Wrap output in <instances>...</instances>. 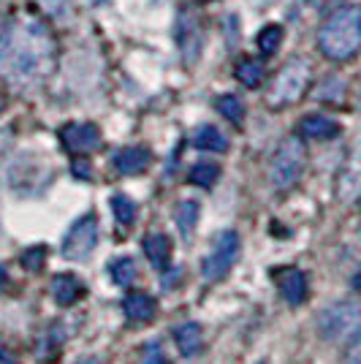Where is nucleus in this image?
<instances>
[{"mask_svg":"<svg viewBox=\"0 0 361 364\" xmlns=\"http://www.w3.org/2000/svg\"><path fill=\"white\" fill-rule=\"evenodd\" d=\"M55 68V38L46 25L22 19L0 41V76L14 87H31Z\"/></svg>","mask_w":361,"mask_h":364,"instance_id":"obj_1","label":"nucleus"},{"mask_svg":"<svg viewBox=\"0 0 361 364\" xmlns=\"http://www.w3.org/2000/svg\"><path fill=\"white\" fill-rule=\"evenodd\" d=\"M318 46L329 60H347L361 49V9L345 6L326 19L318 33Z\"/></svg>","mask_w":361,"mask_h":364,"instance_id":"obj_2","label":"nucleus"},{"mask_svg":"<svg viewBox=\"0 0 361 364\" xmlns=\"http://www.w3.org/2000/svg\"><path fill=\"white\" fill-rule=\"evenodd\" d=\"M318 329L329 343H347L361 337V302H337L326 307L318 318Z\"/></svg>","mask_w":361,"mask_h":364,"instance_id":"obj_3","label":"nucleus"},{"mask_svg":"<svg viewBox=\"0 0 361 364\" xmlns=\"http://www.w3.org/2000/svg\"><path fill=\"white\" fill-rule=\"evenodd\" d=\"M301 171H304V144H301V139L291 136L271 155L269 182L277 191H288V188L296 185Z\"/></svg>","mask_w":361,"mask_h":364,"instance_id":"obj_4","label":"nucleus"},{"mask_svg":"<svg viewBox=\"0 0 361 364\" xmlns=\"http://www.w3.org/2000/svg\"><path fill=\"white\" fill-rule=\"evenodd\" d=\"M310 85V65L307 60H291L277 74L274 85L269 92V104L271 107H288V104H296L304 90Z\"/></svg>","mask_w":361,"mask_h":364,"instance_id":"obj_5","label":"nucleus"},{"mask_svg":"<svg viewBox=\"0 0 361 364\" xmlns=\"http://www.w3.org/2000/svg\"><path fill=\"white\" fill-rule=\"evenodd\" d=\"M239 256V234L237 231H220L212 240V250L207 253L204 264H201V274L207 283L223 280L228 269L234 267V261Z\"/></svg>","mask_w":361,"mask_h":364,"instance_id":"obj_6","label":"nucleus"},{"mask_svg":"<svg viewBox=\"0 0 361 364\" xmlns=\"http://www.w3.org/2000/svg\"><path fill=\"white\" fill-rule=\"evenodd\" d=\"M95 242H98V220H95V215H85L65 234L60 253L68 261H85L95 250Z\"/></svg>","mask_w":361,"mask_h":364,"instance_id":"obj_7","label":"nucleus"},{"mask_svg":"<svg viewBox=\"0 0 361 364\" xmlns=\"http://www.w3.org/2000/svg\"><path fill=\"white\" fill-rule=\"evenodd\" d=\"M60 141L68 152L85 155L101 147V131L92 122H71L60 131Z\"/></svg>","mask_w":361,"mask_h":364,"instance_id":"obj_8","label":"nucleus"},{"mask_svg":"<svg viewBox=\"0 0 361 364\" xmlns=\"http://www.w3.org/2000/svg\"><path fill=\"white\" fill-rule=\"evenodd\" d=\"M177 44H180L182 60L185 63L198 60L201 44H204V33H201V25H198L196 16L180 14V22H177Z\"/></svg>","mask_w":361,"mask_h":364,"instance_id":"obj_9","label":"nucleus"},{"mask_svg":"<svg viewBox=\"0 0 361 364\" xmlns=\"http://www.w3.org/2000/svg\"><path fill=\"white\" fill-rule=\"evenodd\" d=\"M277 286H280V294L288 304H301L307 299V277L293 267L277 272Z\"/></svg>","mask_w":361,"mask_h":364,"instance_id":"obj_10","label":"nucleus"},{"mask_svg":"<svg viewBox=\"0 0 361 364\" xmlns=\"http://www.w3.org/2000/svg\"><path fill=\"white\" fill-rule=\"evenodd\" d=\"M152 155L150 150H144V147H125L114 155V168L125 174V177H134V174H141L144 168L150 166Z\"/></svg>","mask_w":361,"mask_h":364,"instance_id":"obj_11","label":"nucleus"},{"mask_svg":"<svg viewBox=\"0 0 361 364\" xmlns=\"http://www.w3.org/2000/svg\"><path fill=\"white\" fill-rule=\"evenodd\" d=\"M361 193V150H356L350 155L347 166L343 168V177H340V198L350 201Z\"/></svg>","mask_w":361,"mask_h":364,"instance_id":"obj_12","label":"nucleus"},{"mask_svg":"<svg viewBox=\"0 0 361 364\" xmlns=\"http://www.w3.org/2000/svg\"><path fill=\"white\" fill-rule=\"evenodd\" d=\"M52 296H55V302L63 304V307H68V304H74L82 299V294H85V286L76 280L74 274H58L55 280H52Z\"/></svg>","mask_w":361,"mask_h":364,"instance_id":"obj_13","label":"nucleus"},{"mask_svg":"<svg viewBox=\"0 0 361 364\" xmlns=\"http://www.w3.org/2000/svg\"><path fill=\"white\" fill-rule=\"evenodd\" d=\"M122 310L131 321H152L155 318V310L158 304L152 299L150 294H141V291H134L122 299Z\"/></svg>","mask_w":361,"mask_h":364,"instance_id":"obj_14","label":"nucleus"},{"mask_svg":"<svg viewBox=\"0 0 361 364\" xmlns=\"http://www.w3.org/2000/svg\"><path fill=\"white\" fill-rule=\"evenodd\" d=\"M299 131L301 136L307 139H331L340 134V122L331 120V117H323V114H307L299 122Z\"/></svg>","mask_w":361,"mask_h":364,"instance_id":"obj_15","label":"nucleus"},{"mask_svg":"<svg viewBox=\"0 0 361 364\" xmlns=\"http://www.w3.org/2000/svg\"><path fill=\"white\" fill-rule=\"evenodd\" d=\"M144 253H147L152 267L158 272H163L166 267H168V258H171V242H168V237L166 234H150L144 240Z\"/></svg>","mask_w":361,"mask_h":364,"instance_id":"obj_16","label":"nucleus"},{"mask_svg":"<svg viewBox=\"0 0 361 364\" xmlns=\"http://www.w3.org/2000/svg\"><path fill=\"white\" fill-rule=\"evenodd\" d=\"M174 340H177V348H180L185 356H196L198 350L204 348V334H201V326H198V323H182V326H177Z\"/></svg>","mask_w":361,"mask_h":364,"instance_id":"obj_17","label":"nucleus"},{"mask_svg":"<svg viewBox=\"0 0 361 364\" xmlns=\"http://www.w3.org/2000/svg\"><path fill=\"white\" fill-rule=\"evenodd\" d=\"M193 144L198 150L207 152H226L228 150V139L215 128V125H201L196 134H193Z\"/></svg>","mask_w":361,"mask_h":364,"instance_id":"obj_18","label":"nucleus"},{"mask_svg":"<svg viewBox=\"0 0 361 364\" xmlns=\"http://www.w3.org/2000/svg\"><path fill=\"white\" fill-rule=\"evenodd\" d=\"M237 79L244 87H258L261 79H264V65L253 58H244V60L237 63Z\"/></svg>","mask_w":361,"mask_h":364,"instance_id":"obj_19","label":"nucleus"},{"mask_svg":"<svg viewBox=\"0 0 361 364\" xmlns=\"http://www.w3.org/2000/svg\"><path fill=\"white\" fill-rule=\"evenodd\" d=\"M109 274H112V280L117 283V286H122V289H128L131 283L136 280V264H134V258H128V256H122L117 258L112 267H109Z\"/></svg>","mask_w":361,"mask_h":364,"instance_id":"obj_20","label":"nucleus"},{"mask_svg":"<svg viewBox=\"0 0 361 364\" xmlns=\"http://www.w3.org/2000/svg\"><path fill=\"white\" fill-rule=\"evenodd\" d=\"M198 220V201H182L177 207V226L182 237H190Z\"/></svg>","mask_w":361,"mask_h":364,"instance_id":"obj_21","label":"nucleus"},{"mask_svg":"<svg viewBox=\"0 0 361 364\" xmlns=\"http://www.w3.org/2000/svg\"><path fill=\"white\" fill-rule=\"evenodd\" d=\"M280 41H283V28H280V25H266V28L256 36L258 52H264V55H274Z\"/></svg>","mask_w":361,"mask_h":364,"instance_id":"obj_22","label":"nucleus"},{"mask_svg":"<svg viewBox=\"0 0 361 364\" xmlns=\"http://www.w3.org/2000/svg\"><path fill=\"white\" fill-rule=\"evenodd\" d=\"M215 107H217V112H220L226 120L237 122V125L244 120V104H242L237 95H220V98L215 101Z\"/></svg>","mask_w":361,"mask_h":364,"instance_id":"obj_23","label":"nucleus"},{"mask_svg":"<svg viewBox=\"0 0 361 364\" xmlns=\"http://www.w3.org/2000/svg\"><path fill=\"white\" fill-rule=\"evenodd\" d=\"M220 177V166L217 164H210V161H201L190 168V182L193 185H201V188H210L215 185V180Z\"/></svg>","mask_w":361,"mask_h":364,"instance_id":"obj_24","label":"nucleus"},{"mask_svg":"<svg viewBox=\"0 0 361 364\" xmlns=\"http://www.w3.org/2000/svg\"><path fill=\"white\" fill-rule=\"evenodd\" d=\"M112 210H114V218L120 220L122 226H131L136 220V204L128 196H122V193L112 198Z\"/></svg>","mask_w":361,"mask_h":364,"instance_id":"obj_25","label":"nucleus"},{"mask_svg":"<svg viewBox=\"0 0 361 364\" xmlns=\"http://www.w3.org/2000/svg\"><path fill=\"white\" fill-rule=\"evenodd\" d=\"M44 258H46V250H44V245H41V247H31V250L22 256V261H25V267H28V269L36 272V269H41Z\"/></svg>","mask_w":361,"mask_h":364,"instance_id":"obj_26","label":"nucleus"},{"mask_svg":"<svg viewBox=\"0 0 361 364\" xmlns=\"http://www.w3.org/2000/svg\"><path fill=\"white\" fill-rule=\"evenodd\" d=\"M141 364H168L163 353V346L161 343H150L147 348H144V362Z\"/></svg>","mask_w":361,"mask_h":364,"instance_id":"obj_27","label":"nucleus"},{"mask_svg":"<svg viewBox=\"0 0 361 364\" xmlns=\"http://www.w3.org/2000/svg\"><path fill=\"white\" fill-rule=\"evenodd\" d=\"M74 174L79 177V180H90L92 166L87 164V161H82V158H79V161H74Z\"/></svg>","mask_w":361,"mask_h":364,"instance_id":"obj_28","label":"nucleus"},{"mask_svg":"<svg viewBox=\"0 0 361 364\" xmlns=\"http://www.w3.org/2000/svg\"><path fill=\"white\" fill-rule=\"evenodd\" d=\"M68 3H71V0H41V6H44L49 14H60Z\"/></svg>","mask_w":361,"mask_h":364,"instance_id":"obj_29","label":"nucleus"},{"mask_svg":"<svg viewBox=\"0 0 361 364\" xmlns=\"http://www.w3.org/2000/svg\"><path fill=\"white\" fill-rule=\"evenodd\" d=\"M347 364H361V337L356 340V346L347 350Z\"/></svg>","mask_w":361,"mask_h":364,"instance_id":"obj_30","label":"nucleus"},{"mask_svg":"<svg viewBox=\"0 0 361 364\" xmlns=\"http://www.w3.org/2000/svg\"><path fill=\"white\" fill-rule=\"evenodd\" d=\"M6 283H9V274H6V269L0 267V291H3V286H6Z\"/></svg>","mask_w":361,"mask_h":364,"instance_id":"obj_31","label":"nucleus"},{"mask_svg":"<svg viewBox=\"0 0 361 364\" xmlns=\"http://www.w3.org/2000/svg\"><path fill=\"white\" fill-rule=\"evenodd\" d=\"M353 289H356V291H361V272L356 274V277H353Z\"/></svg>","mask_w":361,"mask_h":364,"instance_id":"obj_32","label":"nucleus"},{"mask_svg":"<svg viewBox=\"0 0 361 364\" xmlns=\"http://www.w3.org/2000/svg\"><path fill=\"white\" fill-rule=\"evenodd\" d=\"M79 364H101V362H95V359H85V362H79Z\"/></svg>","mask_w":361,"mask_h":364,"instance_id":"obj_33","label":"nucleus"},{"mask_svg":"<svg viewBox=\"0 0 361 364\" xmlns=\"http://www.w3.org/2000/svg\"><path fill=\"white\" fill-rule=\"evenodd\" d=\"M0 109H3V98H0Z\"/></svg>","mask_w":361,"mask_h":364,"instance_id":"obj_34","label":"nucleus"}]
</instances>
